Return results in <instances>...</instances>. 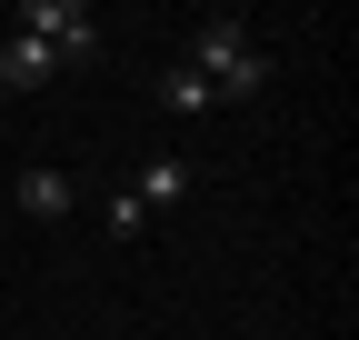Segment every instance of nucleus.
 <instances>
[{"label":"nucleus","instance_id":"1","mask_svg":"<svg viewBox=\"0 0 359 340\" xmlns=\"http://www.w3.org/2000/svg\"><path fill=\"white\" fill-rule=\"evenodd\" d=\"M190 70L210 80V100H259L269 51L250 40V20H240V11H210V20L190 30Z\"/></svg>","mask_w":359,"mask_h":340},{"label":"nucleus","instance_id":"2","mask_svg":"<svg viewBox=\"0 0 359 340\" xmlns=\"http://www.w3.org/2000/svg\"><path fill=\"white\" fill-rule=\"evenodd\" d=\"M20 40H40L50 60H100V11L90 0H20Z\"/></svg>","mask_w":359,"mask_h":340},{"label":"nucleus","instance_id":"3","mask_svg":"<svg viewBox=\"0 0 359 340\" xmlns=\"http://www.w3.org/2000/svg\"><path fill=\"white\" fill-rule=\"evenodd\" d=\"M190 190H200V170L180 160V150H160V160H140V181H130V200H140V221H150V210H180Z\"/></svg>","mask_w":359,"mask_h":340},{"label":"nucleus","instance_id":"4","mask_svg":"<svg viewBox=\"0 0 359 340\" xmlns=\"http://www.w3.org/2000/svg\"><path fill=\"white\" fill-rule=\"evenodd\" d=\"M20 210H30V221H70V210H80V170H50V160L20 170Z\"/></svg>","mask_w":359,"mask_h":340},{"label":"nucleus","instance_id":"5","mask_svg":"<svg viewBox=\"0 0 359 340\" xmlns=\"http://www.w3.org/2000/svg\"><path fill=\"white\" fill-rule=\"evenodd\" d=\"M50 80H60V60L40 51V40L11 30V51H0V91H50Z\"/></svg>","mask_w":359,"mask_h":340},{"label":"nucleus","instance_id":"6","mask_svg":"<svg viewBox=\"0 0 359 340\" xmlns=\"http://www.w3.org/2000/svg\"><path fill=\"white\" fill-rule=\"evenodd\" d=\"M160 100H170V110H210V80H200L190 60H170V70H160Z\"/></svg>","mask_w":359,"mask_h":340},{"label":"nucleus","instance_id":"7","mask_svg":"<svg viewBox=\"0 0 359 340\" xmlns=\"http://www.w3.org/2000/svg\"><path fill=\"white\" fill-rule=\"evenodd\" d=\"M100 221H110V240H140V200H130V190H110V210H100Z\"/></svg>","mask_w":359,"mask_h":340}]
</instances>
